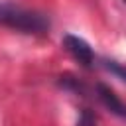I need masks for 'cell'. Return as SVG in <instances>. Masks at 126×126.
Instances as JSON below:
<instances>
[{
    "instance_id": "1",
    "label": "cell",
    "mask_w": 126,
    "mask_h": 126,
    "mask_svg": "<svg viewBox=\"0 0 126 126\" xmlns=\"http://www.w3.org/2000/svg\"><path fill=\"white\" fill-rule=\"evenodd\" d=\"M0 26L18 30L22 33H45L49 22L32 10H24L14 4H0Z\"/></svg>"
},
{
    "instance_id": "4",
    "label": "cell",
    "mask_w": 126,
    "mask_h": 126,
    "mask_svg": "<svg viewBox=\"0 0 126 126\" xmlns=\"http://www.w3.org/2000/svg\"><path fill=\"white\" fill-rule=\"evenodd\" d=\"M110 73H114L116 77H120L122 81H126V65H120V63H116V61H106V65H104Z\"/></svg>"
},
{
    "instance_id": "3",
    "label": "cell",
    "mask_w": 126,
    "mask_h": 126,
    "mask_svg": "<svg viewBox=\"0 0 126 126\" xmlns=\"http://www.w3.org/2000/svg\"><path fill=\"white\" fill-rule=\"evenodd\" d=\"M75 126H96V116H94V112H91L89 108H85V110L79 114Z\"/></svg>"
},
{
    "instance_id": "2",
    "label": "cell",
    "mask_w": 126,
    "mask_h": 126,
    "mask_svg": "<svg viewBox=\"0 0 126 126\" xmlns=\"http://www.w3.org/2000/svg\"><path fill=\"white\" fill-rule=\"evenodd\" d=\"M63 47L67 49V53L77 59L83 67H91L94 63V51L93 47L79 35H73V33H67L63 35Z\"/></svg>"
}]
</instances>
